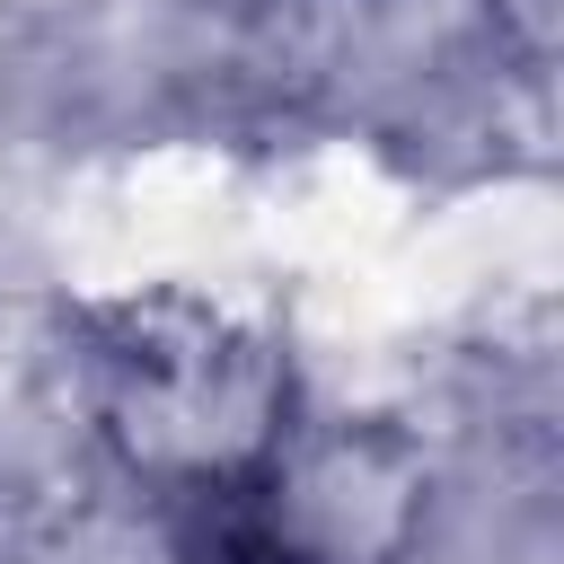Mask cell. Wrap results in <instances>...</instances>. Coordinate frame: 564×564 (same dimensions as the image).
I'll list each match as a JSON object with an SVG mask.
<instances>
[{
    "mask_svg": "<svg viewBox=\"0 0 564 564\" xmlns=\"http://www.w3.org/2000/svg\"><path fill=\"white\" fill-rule=\"evenodd\" d=\"M97 423L115 458L176 502H238L291 423L282 344L212 300L159 291L97 326Z\"/></svg>",
    "mask_w": 564,
    "mask_h": 564,
    "instance_id": "1",
    "label": "cell"
},
{
    "mask_svg": "<svg viewBox=\"0 0 564 564\" xmlns=\"http://www.w3.org/2000/svg\"><path fill=\"white\" fill-rule=\"evenodd\" d=\"M494 18L511 26V44H520L529 62H546V53H555V0H494Z\"/></svg>",
    "mask_w": 564,
    "mask_h": 564,
    "instance_id": "2",
    "label": "cell"
}]
</instances>
